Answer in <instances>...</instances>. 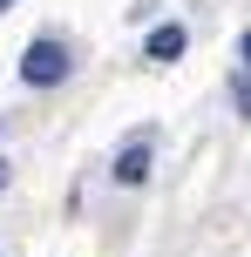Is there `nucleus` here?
I'll return each mask as SVG.
<instances>
[{
  "mask_svg": "<svg viewBox=\"0 0 251 257\" xmlns=\"http://www.w3.org/2000/svg\"><path fill=\"white\" fill-rule=\"evenodd\" d=\"M0 190H7V163H0Z\"/></svg>",
  "mask_w": 251,
  "mask_h": 257,
  "instance_id": "obj_6",
  "label": "nucleus"
},
{
  "mask_svg": "<svg viewBox=\"0 0 251 257\" xmlns=\"http://www.w3.org/2000/svg\"><path fill=\"white\" fill-rule=\"evenodd\" d=\"M7 7H14V0H0V14H7Z\"/></svg>",
  "mask_w": 251,
  "mask_h": 257,
  "instance_id": "obj_7",
  "label": "nucleus"
},
{
  "mask_svg": "<svg viewBox=\"0 0 251 257\" xmlns=\"http://www.w3.org/2000/svg\"><path fill=\"white\" fill-rule=\"evenodd\" d=\"M143 176H149V142H129L116 156V183H143Z\"/></svg>",
  "mask_w": 251,
  "mask_h": 257,
  "instance_id": "obj_3",
  "label": "nucleus"
},
{
  "mask_svg": "<svg viewBox=\"0 0 251 257\" xmlns=\"http://www.w3.org/2000/svg\"><path fill=\"white\" fill-rule=\"evenodd\" d=\"M238 54H244V68H251V34H244V41H238Z\"/></svg>",
  "mask_w": 251,
  "mask_h": 257,
  "instance_id": "obj_5",
  "label": "nucleus"
},
{
  "mask_svg": "<svg viewBox=\"0 0 251 257\" xmlns=\"http://www.w3.org/2000/svg\"><path fill=\"white\" fill-rule=\"evenodd\" d=\"M238 115L251 122V81H238Z\"/></svg>",
  "mask_w": 251,
  "mask_h": 257,
  "instance_id": "obj_4",
  "label": "nucleus"
},
{
  "mask_svg": "<svg viewBox=\"0 0 251 257\" xmlns=\"http://www.w3.org/2000/svg\"><path fill=\"white\" fill-rule=\"evenodd\" d=\"M68 75V48L61 41H27V54H21V81H34V88H54V81Z\"/></svg>",
  "mask_w": 251,
  "mask_h": 257,
  "instance_id": "obj_1",
  "label": "nucleus"
},
{
  "mask_svg": "<svg viewBox=\"0 0 251 257\" xmlns=\"http://www.w3.org/2000/svg\"><path fill=\"white\" fill-rule=\"evenodd\" d=\"M143 48H149V61H177V54H184V27H177V21H163L156 34L143 41Z\"/></svg>",
  "mask_w": 251,
  "mask_h": 257,
  "instance_id": "obj_2",
  "label": "nucleus"
}]
</instances>
